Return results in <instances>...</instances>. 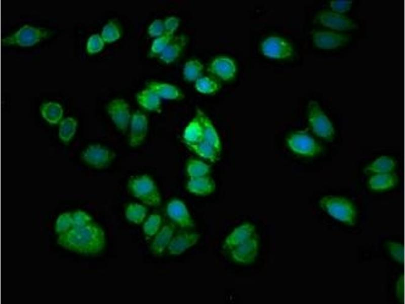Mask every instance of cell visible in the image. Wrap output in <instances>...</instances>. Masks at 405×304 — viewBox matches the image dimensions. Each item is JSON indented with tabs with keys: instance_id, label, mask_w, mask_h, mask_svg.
Instances as JSON below:
<instances>
[{
	"instance_id": "cell-1",
	"label": "cell",
	"mask_w": 405,
	"mask_h": 304,
	"mask_svg": "<svg viewBox=\"0 0 405 304\" xmlns=\"http://www.w3.org/2000/svg\"><path fill=\"white\" fill-rule=\"evenodd\" d=\"M57 242L65 249L70 251L95 254L104 249L105 234L101 227L92 222L59 234Z\"/></svg>"
},
{
	"instance_id": "cell-2",
	"label": "cell",
	"mask_w": 405,
	"mask_h": 304,
	"mask_svg": "<svg viewBox=\"0 0 405 304\" xmlns=\"http://www.w3.org/2000/svg\"><path fill=\"white\" fill-rule=\"evenodd\" d=\"M258 236L254 225L249 223L235 228L227 237L224 249L235 261L249 263L257 255Z\"/></svg>"
},
{
	"instance_id": "cell-3",
	"label": "cell",
	"mask_w": 405,
	"mask_h": 304,
	"mask_svg": "<svg viewBox=\"0 0 405 304\" xmlns=\"http://www.w3.org/2000/svg\"><path fill=\"white\" fill-rule=\"evenodd\" d=\"M128 186L131 194L143 204L151 207L160 205V193L154 181L148 175H142L131 178Z\"/></svg>"
},
{
	"instance_id": "cell-4",
	"label": "cell",
	"mask_w": 405,
	"mask_h": 304,
	"mask_svg": "<svg viewBox=\"0 0 405 304\" xmlns=\"http://www.w3.org/2000/svg\"><path fill=\"white\" fill-rule=\"evenodd\" d=\"M321 207L333 217L344 222L353 225L356 212L352 204L342 197L327 196L319 201Z\"/></svg>"
},
{
	"instance_id": "cell-5",
	"label": "cell",
	"mask_w": 405,
	"mask_h": 304,
	"mask_svg": "<svg viewBox=\"0 0 405 304\" xmlns=\"http://www.w3.org/2000/svg\"><path fill=\"white\" fill-rule=\"evenodd\" d=\"M307 113L313 132L327 141H332L335 134L334 127L316 101L311 100L309 102Z\"/></svg>"
},
{
	"instance_id": "cell-6",
	"label": "cell",
	"mask_w": 405,
	"mask_h": 304,
	"mask_svg": "<svg viewBox=\"0 0 405 304\" xmlns=\"http://www.w3.org/2000/svg\"><path fill=\"white\" fill-rule=\"evenodd\" d=\"M287 142L292 151L305 156H315L322 150V147L314 139L304 131L292 134L288 138Z\"/></svg>"
},
{
	"instance_id": "cell-7",
	"label": "cell",
	"mask_w": 405,
	"mask_h": 304,
	"mask_svg": "<svg viewBox=\"0 0 405 304\" xmlns=\"http://www.w3.org/2000/svg\"><path fill=\"white\" fill-rule=\"evenodd\" d=\"M48 32L42 28L26 24L15 33L4 39L5 44L30 46L46 37Z\"/></svg>"
},
{
	"instance_id": "cell-8",
	"label": "cell",
	"mask_w": 405,
	"mask_h": 304,
	"mask_svg": "<svg viewBox=\"0 0 405 304\" xmlns=\"http://www.w3.org/2000/svg\"><path fill=\"white\" fill-rule=\"evenodd\" d=\"M317 22L337 30L357 29L358 25L349 18L330 10H321L314 17Z\"/></svg>"
},
{
	"instance_id": "cell-9",
	"label": "cell",
	"mask_w": 405,
	"mask_h": 304,
	"mask_svg": "<svg viewBox=\"0 0 405 304\" xmlns=\"http://www.w3.org/2000/svg\"><path fill=\"white\" fill-rule=\"evenodd\" d=\"M115 157L114 152L100 144L89 145L82 154L84 161L99 169L107 167Z\"/></svg>"
},
{
	"instance_id": "cell-10",
	"label": "cell",
	"mask_w": 405,
	"mask_h": 304,
	"mask_svg": "<svg viewBox=\"0 0 405 304\" xmlns=\"http://www.w3.org/2000/svg\"><path fill=\"white\" fill-rule=\"evenodd\" d=\"M107 111L116 127L125 132L132 117L129 104L123 99H115L107 105Z\"/></svg>"
},
{
	"instance_id": "cell-11",
	"label": "cell",
	"mask_w": 405,
	"mask_h": 304,
	"mask_svg": "<svg viewBox=\"0 0 405 304\" xmlns=\"http://www.w3.org/2000/svg\"><path fill=\"white\" fill-rule=\"evenodd\" d=\"M263 54L269 58L284 59L292 56L293 49L292 45L285 39L278 36H270L261 44Z\"/></svg>"
},
{
	"instance_id": "cell-12",
	"label": "cell",
	"mask_w": 405,
	"mask_h": 304,
	"mask_svg": "<svg viewBox=\"0 0 405 304\" xmlns=\"http://www.w3.org/2000/svg\"><path fill=\"white\" fill-rule=\"evenodd\" d=\"M167 215L169 218L181 227L189 228L194 224L185 203L179 200L173 199L167 204Z\"/></svg>"
},
{
	"instance_id": "cell-13",
	"label": "cell",
	"mask_w": 405,
	"mask_h": 304,
	"mask_svg": "<svg viewBox=\"0 0 405 304\" xmlns=\"http://www.w3.org/2000/svg\"><path fill=\"white\" fill-rule=\"evenodd\" d=\"M312 39L315 45L323 49H334L345 44L350 36L331 31H313Z\"/></svg>"
},
{
	"instance_id": "cell-14",
	"label": "cell",
	"mask_w": 405,
	"mask_h": 304,
	"mask_svg": "<svg viewBox=\"0 0 405 304\" xmlns=\"http://www.w3.org/2000/svg\"><path fill=\"white\" fill-rule=\"evenodd\" d=\"M129 144L132 147L140 145L144 140L148 129L146 115L140 111L133 114L130 121Z\"/></svg>"
},
{
	"instance_id": "cell-15",
	"label": "cell",
	"mask_w": 405,
	"mask_h": 304,
	"mask_svg": "<svg viewBox=\"0 0 405 304\" xmlns=\"http://www.w3.org/2000/svg\"><path fill=\"white\" fill-rule=\"evenodd\" d=\"M200 238L196 233L183 232L173 237L168 250L173 255H178L196 244Z\"/></svg>"
},
{
	"instance_id": "cell-16",
	"label": "cell",
	"mask_w": 405,
	"mask_h": 304,
	"mask_svg": "<svg viewBox=\"0 0 405 304\" xmlns=\"http://www.w3.org/2000/svg\"><path fill=\"white\" fill-rule=\"evenodd\" d=\"M208 70L223 81H227L234 77L236 68L233 60L227 57L219 56L211 62Z\"/></svg>"
},
{
	"instance_id": "cell-17",
	"label": "cell",
	"mask_w": 405,
	"mask_h": 304,
	"mask_svg": "<svg viewBox=\"0 0 405 304\" xmlns=\"http://www.w3.org/2000/svg\"><path fill=\"white\" fill-rule=\"evenodd\" d=\"M175 230L174 224L170 223L164 225L156 234L150 246L152 254L155 256L163 254L171 241Z\"/></svg>"
},
{
	"instance_id": "cell-18",
	"label": "cell",
	"mask_w": 405,
	"mask_h": 304,
	"mask_svg": "<svg viewBox=\"0 0 405 304\" xmlns=\"http://www.w3.org/2000/svg\"><path fill=\"white\" fill-rule=\"evenodd\" d=\"M195 117L198 119L201 126L203 140L212 145L220 153L221 150L220 140L211 121L199 108H197Z\"/></svg>"
},
{
	"instance_id": "cell-19",
	"label": "cell",
	"mask_w": 405,
	"mask_h": 304,
	"mask_svg": "<svg viewBox=\"0 0 405 304\" xmlns=\"http://www.w3.org/2000/svg\"><path fill=\"white\" fill-rule=\"evenodd\" d=\"M147 88L152 91L160 98L169 100H180L184 97V94L177 87L171 84L151 82L147 85Z\"/></svg>"
},
{
	"instance_id": "cell-20",
	"label": "cell",
	"mask_w": 405,
	"mask_h": 304,
	"mask_svg": "<svg viewBox=\"0 0 405 304\" xmlns=\"http://www.w3.org/2000/svg\"><path fill=\"white\" fill-rule=\"evenodd\" d=\"M215 186L214 180L208 176L190 178L186 185L190 193L201 196L211 194L215 190Z\"/></svg>"
},
{
	"instance_id": "cell-21",
	"label": "cell",
	"mask_w": 405,
	"mask_h": 304,
	"mask_svg": "<svg viewBox=\"0 0 405 304\" xmlns=\"http://www.w3.org/2000/svg\"><path fill=\"white\" fill-rule=\"evenodd\" d=\"M186 39L183 36L177 37L175 40H172L160 54V60L166 64L174 61L179 56L186 45Z\"/></svg>"
},
{
	"instance_id": "cell-22",
	"label": "cell",
	"mask_w": 405,
	"mask_h": 304,
	"mask_svg": "<svg viewBox=\"0 0 405 304\" xmlns=\"http://www.w3.org/2000/svg\"><path fill=\"white\" fill-rule=\"evenodd\" d=\"M138 103L143 108L156 111L160 106V97L151 90L147 88L139 92L136 96Z\"/></svg>"
},
{
	"instance_id": "cell-23",
	"label": "cell",
	"mask_w": 405,
	"mask_h": 304,
	"mask_svg": "<svg viewBox=\"0 0 405 304\" xmlns=\"http://www.w3.org/2000/svg\"><path fill=\"white\" fill-rule=\"evenodd\" d=\"M183 138L188 146L195 145L203 140L201 126L196 117L186 127Z\"/></svg>"
},
{
	"instance_id": "cell-24",
	"label": "cell",
	"mask_w": 405,
	"mask_h": 304,
	"mask_svg": "<svg viewBox=\"0 0 405 304\" xmlns=\"http://www.w3.org/2000/svg\"><path fill=\"white\" fill-rule=\"evenodd\" d=\"M395 176L389 173H377L369 180V185L374 190H383L393 186L396 183Z\"/></svg>"
},
{
	"instance_id": "cell-25",
	"label": "cell",
	"mask_w": 405,
	"mask_h": 304,
	"mask_svg": "<svg viewBox=\"0 0 405 304\" xmlns=\"http://www.w3.org/2000/svg\"><path fill=\"white\" fill-rule=\"evenodd\" d=\"M40 111L43 117L51 124H56L62 118L63 110L58 103L49 102L42 104Z\"/></svg>"
},
{
	"instance_id": "cell-26",
	"label": "cell",
	"mask_w": 405,
	"mask_h": 304,
	"mask_svg": "<svg viewBox=\"0 0 405 304\" xmlns=\"http://www.w3.org/2000/svg\"><path fill=\"white\" fill-rule=\"evenodd\" d=\"M147 212V208L144 205L137 203H131L126 208L125 216L130 222L140 224L146 217Z\"/></svg>"
},
{
	"instance_id": "cell-27",
	"label": "cell",
	"mask_w": 405,
	"mask_h": 304,
	"mask_svg": "<svg viewBox=\"0 0 405 304\" xmlns=\"http://www.w3.org/2000/svg\"><path fill=\"white\" fill-rule=\"evenodd\" d=\"M395 166V162L387 156H381L375 160L372 164L365 168L366 172H371L376 173H388Z\"/></svg>"
},
{
	"instance_id": "cell-28",
	"label": "cell",
	"mask_w": 405,
	"mask_h": 304,
	"mask_svg": "<svg viewBox=\"0 0 405 304\" xmlns=\"http://www.w3.org/2000/svg\"><path fill=\"white\" fill-rule=\"evenodd\" d=\"M188 146L200 157L212 162L217 160L220 154L212 145L204 140Z\"/></svg>"
},
{
	"instance_id": "cell-29",
	"label": "cell",
	"mask_w": 405,
	"mask_h": 304,
	"mask_svg": "<svg viewBox=\"0 0 405 304\" xmlns=\"http://www.w3.org/2000/svg\"><path fill=\"white\" fill-rule=\"evenodd\" d=\"M204 69V65L198 60L193 59L187 61L184 66L183 75L185 79L189 82L195 81L199 78Z\"/></svg>"
},
{
	"instance_id": "cell-30",
	"label": "cell",
	"mask_w": 405,
	"mask_h": 304,
	"mask_svg": "<svg viewBox=\"0 0 405 304\" xmlns=\"http://www.w3.org/2000/svg\"><path fill=\"white\" fill-rule=\"evenodd\" d=\"M210 167L202 161L191 159L187 164L186 172L190 178L208 176Z\"/></svg>"
},
{
	"instance_id": "cell-31",
	"label": "cell",
	"mask_w": 405,
	"mask_h": 304,
	"mask_svg": "<svg viewBox=\"0 0 405 304\" xmlns=\"http://www.w3.org/2000/svg\"><path fill=\"white\" fill-rule=\"evenodd\" d=\"M77 121L71 117L63 120L60 124L59 137L64 142H67L73 137L76 129Z\"/></svg>"
},
{
	"instance_id": "cell-32",
	"label": "cell",
	"mask_w": 405,
	"mask_h": 304,
	"mask_svg": "<svg viewBox=\"0 0 405 304\" xmlns=\"http://www.w3.org/2000/svg\"><path fill=\"white\" fill-rule=\"evenodd\" d=\"M195 88L200 93L209 94L218 90L220 86L215 80L208 77H204L195 81Z\"/></svg>"
},
{
	"instance_id": "cell-33",
	"label": "cell",
	"mask_w": 405,
	"mask_h": 304,
	"mask_svg": "<svg viewBox=\"0 0 405 304\" xmlns=\"http://www.w3.org/2000/svg\"><path fill=\"white\" fill-rule=\"evenodd\" d=\"M120 30L118 25L110 21L103 28L101 37L104 42L112 43L117 40L120 36Z\"/></svg>"
},
{
	"instance_id": "cell-34",
	"label": "cell",
	"mask_w": 405,
	"mask_h": 304,
	"mask_svg": "<svg viewBox=\"0 0 405 304\" xmlns=\"http://www.w3.org/2000/svg\"><path fill=\"white\" fill-rule=\"evenodd\" d=\"M161 222L160 215L157 214L150 215L143 224V231L147 236H153L159 231Z\"/></svg>"
},
{
	"instance_id": "cell-35",
	"label": "cell",
	"mask_w": 405,
	"mask_h": 304,
	"mask_svg": "<svg viewBox=\"0 0 405 304\" xmlns=\"http://www.w3.org/2000/svg\"><path fill=\"white\" fill-rule=\"evenodd\" d=\"M173 34L165 32L152 42L151 51L154 54H161L173 39Z\"/></svg>"
},
{
	"instance_id": "cell-36",
	"label": "cell",
	"mask_w": 405,
	"mask_h": 304,
	"mask_svg": "<svg viewBox=\"0 0 405 304\" xmlns=\"http://www.w3.org/2000/svg\"><path fill=\"white\" fill-rule=\"evenodd\" d=\"M72 227L71 213H64L60 215L56 223V232L61 234L70 230Z\"/></svg>"
},
{
	"instance_id": "cell-37",
	"label": "cell",
	"mask_w": 405,
	"mask_h": 304,
	"mask_svg": "<svg viewBox=\"0 0 405 304\" xmlns=\"http://www.w3.org/2000/svg\"><path fill=\"white\" fill-rule=\"evenodd\" d=\"M104 46V41L98 34H94L90 36L87 44V50L90 54L100 51Z\"/></svg>"
},
{
	"instance_id": "cell-38",
	"label": "cell",
	"mask_w": 405,
	"mask_h": 304,
	"mask_svg": "<svg viewBox=\"0 0 405 304\" xmlns=\"http://www.w3.org/2000/svg\"><path fill=\"white\" fill-rule=\"evenodd\" d=\"M352 1L335 0L330 2V7L336 13H344L349 11L351 7Z\"/></svg>"
},
{
	"instance_id": "cell-39",
	"label": "cell",
	"mask_w": 405,
	"mask_h": 304,
	"mask_svg": "<svg viewBox=\"0 0 405 304\" xmlns=\"http://www.w3.org/2000/svg\"><path fill=\"white\" fill-rule=\"evenodd\" d=\"M165 32L164 22L160 19H155L149 26L148 33L150 37H159Z\"/></svg>"
},
{
	"instance_id": "cell-40",
	"label": "cell",
	"mask_w": 405,
	"mask_h": 304,
	"mask_svg": "<svg viewBox=\"0 0 405 304\" xmlns=\"http://www.w3.org/2000/svg\"><path fill=\"white\" fill-rule=\"evenodd\" d=\"M388 247L391 256L396 261L402 262L404 260V249L402 245L395 242H388Z\"/></svg>"
},
{
	"instance_id": "cell-41",
	"label": "cell",
	"mask_w": 405,
	"mask_h": 304,
	"mask_svg": "<svg viewBox=\"0 0 405 304\" xmlns=\"http://www.w3.org/2000/svg\"><path fill=\"white\" fill-rule=\"evenodd\" d=\"M165 31L166 33L174 34L179 25V19L176 17H169L164 21Z\"/></svg>"
},
{
	"instance_id": "cell-42",
	"label": "cell",
	"mask_w": 405,
	"mask_h": 304,
	"mask_svg": "<svg viewBox=\"0 0 405 304\" xmlns=\"http://www.w3.org/2000/svg\"><path fill=\"white\" fill-rule=\"evenodd\" d=\"M404 293V282L403 278H400L396 285V295L399 298H402Z\"/></svg>"
}]
</instances>
